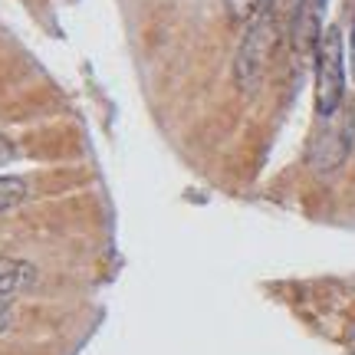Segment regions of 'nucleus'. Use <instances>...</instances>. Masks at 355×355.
Returning <instances> with one entry per match:
<instances>
[{"label": "nucleus", "instance_id": "obj_6", "mask_svg": "<svg viewBox=\"0 0 355 355\" xmlns=\"http://www.w3.org/2000/svg\"><path fill=\"white\" fill-rule=\"evenodd\" d=\"M270 0H224V7H227L230 20H237V24H247V20H254L257 13L263 10Z\"/></svg>", "mask_w": 355, "mask_h": 355}, {"label": "nucleus", "instance_id": "obj_5", "mask_svg": "<svg viewBox=\"0 0 355 355\" xmlns=\"http://www.w3.org/2000/svg\"><path fill=\"white\" fill-rule=\"evenodd\" d=\"M26 198V184L20 178H0V214L13 211Z\"/></svg>", "mask_w": 355, "mask_h": 355}, {"label": "nucleus", "instance_id": "obj_1", "mask_svg": "<svg viewBox=\"0 0 355 355\" xmlns=\"http://www.w3.org/2000/svg\"><path fill=\"white\" fill-rule=\"evenodd\" d=\"M279 7L270 0V7H266L260 17H257V24L247 30V40H243L241 53H237V83H241L247 92H254L266 76V66L273 60V50H277L279 43Z\"/></svg>", "mask_w": 355, "mask_h": 355}, {"label": "nucleus", "instance_id": "obj_8", "mask_svg": "<svg viewBox=\"0 0 355 355\" xmlns=\"http://www.w3.org/2000/svg\"><path fill=\"white\" fill-rule=\"evenodd\" d=\"M7 326H10V306L0 300V332L7 329Z\"/></svg>", "mask_w": 355, "mask_h": 355}, {"label": "nucleus", "instance_id": "obj_4", "mask_svg": "<svg viewBox=\"0 0 355 355\" xmlns=\"http://www.w3.org/2000/svg\"><path fill=\"white\" fill-rule=\"evenodd\" d=\"M33 266L24 260H13V257H0V300H7L13 293L26 290L33 283Z\"/></svg>", "mask_w": 355, "mask_h": 355}, {"label": "nucleus", "instance_id": "obj_3", "mask_svg": "<svg viewBox=\"0 0 355 355\" xmlns=\"http://www.w3.org/2000/svg\"><path fill=\"white\" fill-rule=\"evenodd\" d=\"M322 122V132H319V141L316 148H313V165L319 171H332V168H339L349 158V141H352V125L349 122H336V115L332 119H319Z\"/></svg>", "mask_w": 355, "mask_h": 355}, {"label": "nucleus", "instance_id": "obj_2", "mask_svg": "<svg viewBox=\"0 0 355 355\" xmlns=\"http://www.w3.org/2000/svg\"><path fill=\"white\" fill-rule=\"evenodd\" d=\"M345 105V53L339 26H329L316 50V119H332Z\"/></svg>", "mask_w": 355, "mask_h": 355}, {"label": "nucleus", "instance_id": "obj_7", "mask_svg": "<svg viewBox=\"0 0 355 355\" xmlns=\"http://www.w3.org/2000/svg\"><path fill=\"white\" fill-rule=\"evenodd\" d=\"M13 152H17V148H13V141L0 135V165H7V162L13 158Z\"/></svg>", "mask_w": 355, "mask_h": 355}, {"label": "nucleus", "instance_id": "obj_9", "mask_svg": "<svg viewBox=\"0 0 355 355\" xmlns=\"http://www.w3.org/2000/svg\"><path fill=\"white\" fill-rule=\"evenodd\" d=\"M352 73H355V26H352Z\"/></svg>", "mask_w": 355, "mask_h": 355}]
</instances>
